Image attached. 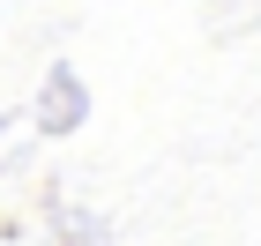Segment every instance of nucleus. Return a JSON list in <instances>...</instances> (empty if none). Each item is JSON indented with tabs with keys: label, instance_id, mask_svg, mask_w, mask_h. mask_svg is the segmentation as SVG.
Segmentation results:
<instances>
[]
</instances>
